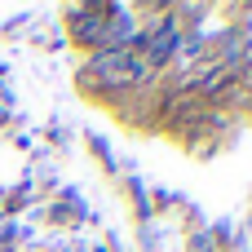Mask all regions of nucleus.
Masks as SVG:
<instances>
[{"instance_id":"2","label":"nucleus","mask_w":252,"mask_h":252,"mask_svg":"<svg viewBox=\"0 0 252 252\" xmlns=\"http://www.w3.org/2000/svg\"><path fill=\"white\" fill-rule=\"evenodd\" d=\"M71 35L80 40V44H93V49H102V35H106V9H71Z\"/></svg>"},{"instance_id":"1","label":"nucleus","mask_w":252,"mask_h":252,"mask_svg":"<svg viewBox=\"0 0 252 252\" xmlns=\"http://www.w3.org/2000/svg\"><path fill=\"white\" fill-rule=\"evenodd\" d=\"M89 80H93L97 89L120 93V89H142V84H151V80H155V66H151L137 49H97V53L89 58Z\"/></svg>"}]
</instances>
